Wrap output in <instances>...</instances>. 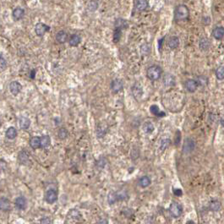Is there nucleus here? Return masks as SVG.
<instances>
[{"mask_svg":"<svg viewBox=\"0 0 224 224\" xmlns=\"http://www.w3.org/2000/svg\"><path fill=\"white\" fill-rule=\"evenodd\" d=\"M190 17V10L184 4L178 5L174 10V18L177 21H184Z\"/></svg>","mask_w":224,"mask_h":224,"instance_id":"1","label":"nucleus"},{"mask_svg":"<svg viewBox=\"0 0 224 224\" xmlns=\"http://www.w3.org/2000/svg\"><path fill=\"white\" fill-rule=\"evenodd\" d=\"M163 74V69L158 65H152L151 67L147 68L146 71V76L149 80L152 81H156L159 80L160 77L162 76Z\"/></svg>","mask_w":224,"mask_h":224,"instance_id":"2","label":"nucleus"},{"mask_svg":"<svg viewBox=\"0 0 224 224\" xmlns=\"http://www.w3.org/2000/svg\"><path fill=\"white\" fill-rule=\"evenodd\" d=\"M169 212L171 216L174 218L179 217L183 213V206L178 202H173L169 206Z\"/></svg>","mask_w":224,"mask_h":224,"instance_id":"3","label":"nucleus"},{"mask_svg":"<svg viewBox=\"0 0 224 224\" xmlns=\"http://www.w3.org/2000/svg\"><path fill=\"white\" fill-rule=\"evenodd\" d=\"M194 147H195V143L194 141L191 139V138H186L184 142V145H183V152L188 154L191 152L194 151Z\"/></svg>","mask_w":224,"mask_h":224,"instance_id":"4","label":"nucleus"},{"mask_svg":"<svg viewBox=\"0 0 224 224\" xmlns=\"http://www.w3.org/2000/svg\"><path fill=\"white\" fill-rule=\"evenodd\" d=\"M58 200V193L57 191L53 189L48 190L45 194V201L48 204H53Z\"/></svg>","mask_w":224,"mask_h":224,"instance_id":"5","label":"nucleus"},{"mask_svg":"<svg viewBox=\"0 0 224 224\" xmlns=\"http://www.w3.org/2000/svg\"><path fill=\"white\" fill-rule=\"evenodd\" d=\"M81 219V215L80 212L76 209H72L68 212L67 215V220L70 221V222H75Z\"/></svg>","mask_w":224,"mask_h":224,"instance_id":"6","label":"nucleus"},{"mask_svg":"<svg viewBox=\"0 0 224 224\" xmlns=\"http://www.w3.org/2000/svg\"><path fill=\"white\" fill-rule=\"evenodd\" d=\"M163 85L166 87H171L173 86L176 83V80H175V77L173 75L167 73L165 74L163 76Z\"/></svg>","mask_w":224,"mask_h":224,"instance_id":"7","label":"nucleus"},{"mask_svg":"<svg viewBox=\"0 0 224 224\" xmlns=\"http://www.w3.org/2000/svg\"><path fill=\"white\" fill-rule=\"evenodd\" d=\"M131 91H132V94H133L134 97L135 99H140L141 98V96H143V88L141 86V85L140 83H135L134 85L132 88H131Z\"/></svg>","mask_w":224,"mask_h":224,"instance_id":"8","label":"nucleus"},{"mask_svg":"<svg viewBox=\"0 0 224 224\" xmlns=\"http://www.w3.org/2000/svg\"><path fill=\"white\" fill-rule=\"evenodd\" d=\"M49 30L50 27L48 26H47L46 24H43V23H38V24H37L36 27H35L36 34L37 35L38 37H42L47 31H48Z\"/></svg>","mask_w":224,"mask_h":224,"instance_id":"9","label":"nucleus"},{"mask_svg":"<svg viewBox=\"0 0 224 224\" xmlns=\"http://www.w3.org/2000/svg\"><path fill=\"white\" fill-rule=\"evenodd\" d=\"M124 88V81L120 79H115L111 83V90L114 93H118Z\"/></svg>","mask_w":224,"mask_h":224,"instance_id":"10","label":"nucleus"},{"mask_svg":"<svg viewBox=\"0 0 224 224\" xmlns=\"http://www.w3.org/2000/svg\"><path fill=\"white\" fill-rule=\"evenodd\" d=\"M184 86L186 88V90L190 92H194L197 90L198 88V83L195 80H187L184 84Z\"/></svg>","mask_w":224,"mask_h":224,"instance_id":"11","label":"nucleus"},{"mask_svg":"<svg viewBox=\"0 0 224 224\" xmlns=\"http://www.w3.org/2000/svg\"><path fill=\"white\" fill-rule=\"evenodd\" d=\"M21 89H22V86L18 81H12L9 85V91L13 95H18L19 91H21Z\"/></svg>","mask_w":224,"mask_h":224,"instance_id":"12","label":"nucleus"},{"mask_svg":"<svg viewBox=\"0 0 224 224\" xmlns=\"http://www.w3.org/2000/svg\"><path fill=\"white\" fill-rule=\"evenodd\" d=\"M15 206L16 208L19 210H25L26 208V205H27V201L26 199L23 196H19V197L16 198L15 200Z\"/></svg>","mask_w":224,"mask_h":224,"instance_id":"13","label":"nucleus"},{"mask_svg":"<svg viewBox=\"0 0 224 224\" xmlns=\"http://www.w3.org/2000/svg\"><path fill=\"white\" fill-rule=\"evenodd\" d=\"M29 159H30V156L26 151H21L19 152V156H18L19 163H21L22 165H26L29 163Z\"/></svg>","mask_w":224,"mask_h":224,"instance_id":"14","label":"nucleus"},{"mask_svg":"<svg viewBox=\"0 0 224 224\" xmlns=\"http://www.w3.org/2000/svg\"><path fill=\"white\" fill-rule=\"evenodd\" d=\"M213 37L217 40H222L224 37V28L222 26L215 27L212 30Z\"/></svg>","mask_w":224,"mask_h":224,"instance_id":"15","label":"nucleus"},{"mask_svg":"<svg viewBox=\"0 0 224 224\" xmlns=\"http://www.w3.org/2000/svg\"><path fill=\"white\" fill-rule=\"evenodd\" d=\"M148 7L147 0H136L135 2V9L137 11H144Z\"/></svg>","mask_w":224,"mask_h":224,"instance_id":"16","label":"nucleus"},{"mask_svg":"<svg viewBox=\"0 0 224 224\" xmlns=\"http://www.w3.org/2000/svg\"><path fill=\"white\" fill-rule=\"evenodd\" d=\"M56 40L58 43H61V44L65 43L68 40V34L64 30H60L56 35Z\"/></svg>","mask_w":224,"mask_h":224,"instance_id":"17","label":"nucleus"},{"mask_svg":"<svg viewBox=\"0 0 224 224\" xmlns=\"http://www.w3.org/2000/svg\"><path fill=\"white\" fill-rule=\"evenodd\" d=\"M167 45L169 47V48L171 49H176L179 46V39L178 37H171L168 40V42H167Z\"/></svg>","mask_w":224,"mask_h":224,"instance_id":"18","label":"nucleus"},{"mask_svg":"<svg viewBox=\"0 0 224 224\" xmlns=\"http://www.w3.org/2000/svg\"><path fill=\"white\" fill-rule=\"evenodd\" d=\"M24 15H25V11L21 8H16L15 9H14V11L12 13L13 19L15 20H19V19H22Z\"/></svg>","mask_w":224,"mask_h":224,"instance_id":"19","label":"nucleus"},{"mask_svg":"<svg viewBox=\"0 0 224 224\" xmlns=\"http://www.w3.org/2000/svg\"><path fill=\"white\" fill-rule=\"evenodd\" d=\"M80 42H81V37L77 34L72 35L68 40V43L71 47H77L80 44Z\"/></svg>","mask_w":224,"mask_h":224,"instance_id":"20","label":"nucleus"},{"mask_svg":"<svg viewBox=\"0 0 224 224\" xmlns=\"http://www.w3.org/2000/svg\"><path fill=\"white\" fill-rule=\"evenodd\" d=\"M150 112L152 113V114H154L156 117H159V118H162V117H164L166 114L160 111V108L158 107V106L156 105H152L150 107Z\"/></svg>","mask_w":224,"mask_h":224,"instance_id":"21","label":"nucleus"},{"mask_svg":"<svg viewBox=\"0 0 224 224\" xmlns=\"http://www.w3.org/2000/svg\"><path fill=\"white\" fill-rule=\"evenodd\" d=\"M210 46H211V42L207 38L202 37L199 42V47L202 51H206V50L209 49Z\"/></svg>","mask_w":224,"mask_h":224,"instance_id":"22","label":"nucleus"},{"mask_svg":"<svg viewBox=\"0 0 224 224\" xmlns=\"http://www.w3.org/2000/svg\"><path fill=\"white\" fill-rule=\"evenodd\" d=\"M19 128L22 129H29L30 125V120L26 117H22L19 118Z\"/></svg>","mask_w":224,"mask_h":224,"instance_id":"23","label":"nucleus"},{"mask_svg":"<svg viewBox=\"0 0 224 224\" xmlns=\"http://www.w3.org/2000/svg\"><path fill=\"white\" fill-rule=\"evenodd\" d=\"M10 209V202L7 198H1L0 199V210L1 211H9Z\"/></svg>","mask_w":224,"mask_h":224,"instance_id":"24","label":"nucleus"},{"mask_svg":"<svg viewBox=\"0 0 224 224\" xmlns=\"http://www.w3.org/2000/svg\"><path fill=\"white\" fill-rule=\"evenodd\" d=\"M40 144L42 148H47L51 144V139L49 135H43L40 138Z\"/></svg>","mask_w":224,"mask_h":224,"instance_id":"25","label":"nucleus"},{"mask_svg":"<svg viewBox=\"0 0 224 224\" xmlns=\"http://www.w3.org/2000/svg\"><path fill=\"white\" fill-rule=\"evenodd\" d=\"M30 147L32 149H34V150L40 148V146H41V144H40V137H32L30 140Z\"/></svg>","mask_w":224,"mask_h":224,"instance_id":"26","label":"nucleus"},{"mask_svg":"<svg viewBox=\"0 0 224 224\" xmlns=\"http://www.w3.org/2000/svg\"><path fill=\"white\" fill-rule=\"evenodd\" d=\"M115 194H116V197H117L118 201H124V200H127L129 198L128 193L124 190H118L117 192H115Z\"/></svg>","mask_w":224,"mask_h":224,"instance_id":"27","label":"nucleus"},{"mask_svg":"<svg viewBox=\"0 0 224 224\" xmlns=\"http://www.w3.org/2000/svg\"><path fill=\"white\" fill-rule=\"evenodd\" d=\"M154 129H155V127L152 122H145L143 125V130L145 134H152L154 131Z\"/></svg>","mask_w":224,"mask_h":224,"instance_id":"28","label":"nucleus"},{"mask_svg":"<svg viewBox=\"0 0 224 224\" xmlns=\"http://www.w3.org/2000/svg\"><path fill=\"white\" fill-rule=\"evenodd\" d=\"M17 136V130L14 127H9L6 131V137L9 140H14Z\"/></svg>","mask_w":224,"mask_h":224,"instance_id":"29","label":"nucleus"},{"mask_svg":"<svg viewBox=\"0 0 224 224\" xmlns=\"http://www.w3.org/2000/svg\"><path fill=\"white\" fill-rule=\"evenodd\" d=\"M128 27V23L125 19H118L115 21V28H118L120 30L125 29Z\"/></svg>","mask_w":224,"mask_h":224,"instance_id":"30","label":"nucleus"},{"mask_svg":"<svg viewBox=\"0 0 224 224\" xmlns=\"http://www.w3.org/2000/svg\"><path fill=\"white\" fill-rule=\"evenodd\" d=\"M151 179L149 178L148 176H143V177H141L140 180H139V184L141 185V187L142 188H146V187H148L150 184H151Z\"/></svg>","mask_w":224,"mask_h":224,"instance_id":"31","label":"nucleus"},{"mask_svg":"<svg viewBox=\"0 0 224 224\" xmlns=\"http://www.w3.org/2000/svg\"><path fill=\"white\" fill-rule=\"evenodd\" d=\"M209 207L211 211L217 212L221 209V202L219 201H212L210 202Z\"/></svg>","mask_w":224,"mask_h":224,"instance_id":"32","label":"nucleus"},{"mask_svg":"<svg viewBox=\"0 0 224 224\" xmlns=\"http://www.w3.org/2000/svg\"><path fill=\"white\" fill-rule=\"evenodd\" d=\"M196 81H197L198 86H205L208 85V82H209L208 78H207L206 76L204 75L198 76L197 80H196Z\"/></svg>","mask_w":224,"mask_h":224,"instance_id":"33","label":"nucleus"},{"mask_svg":"<svg viewBox=\"0 0 224 224\" xmlns=\"http://www.w3.org/2000/svg\"><path fill=\"white\" fill-rule=\"evenodd\" d=\"M107 133V128L105 126L100 125L98 128L96 129V135L98 138H103Z\"/></svg>","mask_w":224,"mask_h":224,"instance_id":"34","label":"nucleus"},{"mask_svg":"<svg viewBox=\"0 0 224 224\" xmlns=\"http://www.w3.org/2000/svg\"><path fill=\"white\" fill-rule=\"evenodd\" d=\"M68 130L65 129V128H61V129H59L58 133V136L59 139H61V140H65V139H66V138L68 137Z\"/></svg>","mask_w":224,"mask_h":224,"instance_id":"35","label":"nucleus"},{"mask_svg":"<svg viewBox=\"0 0 224 224\" xmlns=\"http://www.w3.org/2000/svg\"><path fill=\"white\" fill-rule=\"evenodd\" d=\"M216 76L217 80H222L224 79V68L223 66H220L217 68L216 70Z\"/></svg>","mask_w":224,"mask_h":224,"instance_id":"36","label":"nucleus"},{"mask_svg":"<svg viewBox=\"0 0 224 224\" xmlns=\"http://www.w3.org/2000/svg\"><path fill=\"white\" fill-rule=\"evenodd\" d=\"M117 201H118V200H117V197H116L115 193H114V192L109 193L108 195H107V202H108V204H109V205H114V204H115Z\"/></svg>","mask_w":224,"mask_h":224,"instance_id":"37","label":"nucleus"},{"mask_svg":"<svg viewBox=\"0 0 224 224\" xmlns=\"http://www.w3.org/2000/svg\"><path fill=\"white\" fill-rule=\"evenodd\" d=\"M121 34H122V30H120V29H118V28H115V30H114V42H118V41L120 40Z\"/></svg>","mask_w":224,"mask_h":224,"instance_id":"38","label":"nucleus"},{"mask_svg":"<svg viewBox=\"0 0 224 224\" xmlns=\"http://www.w3.org/2000/svg\"><path fill=\"white\" fill-rule=\"evenodd\" d=\"M170 144H171V141L169 139H164V140H163L162 142H161V145H160L161 150L162 151H165L169 146Z\"/></svg>","mask_w":224,"mask_h":224,"instance_id":"39","label":"nucleus"},{"mask_svg":"<svg viewBox=\"0 0 224 224\" xmlns=\"http://www.w3.org/2000/svg\"><path fill=\"white\" fill-rule=\"evenodd\" d=\"M87 8L90 11H95L96 9L98 8V4H97V2H96V1H91V2L88 4Z\"/></svg>","mask_w":224,"mask_h":224,"instance_id":"40","label":"nucleus"},{"mask_svg":"<svg viewBox=\"0 0 224 224\" xmlns=\"http://www.w3.org/2000/svg\"><path fill=\"white\" fill-rule=\"evenodd\" d=\"M105 164H106V159H105V157H101L96 162V167H98V168L103 169V167H105Z\"/></svg>","mask_w":224,"mask_h":224,"instance_id":"41","label":"nucleus"},{"mask_svg":"<svg viewBox=\"0 0 224 224\" xmlns=\"http://www.w3.org/2000/svg\"><path fill=\"white\" fill-rule=\"evenodd\" d=\"M7 68V62L4 58L0 56V71H4Z\"/></svg>","mask_w":224,"mask_h":224,"instance_id":"42","label":"nucleus"},{"mask_svg":"<svg viewBox=\"0 0 224 224\" xmlns=\"http://www.w3.org/2000/svg\"><path fill=\"white\" fill-rule=\"evenodd\" d=\"M180 141H181V133H180V131H179V130H177L176 135H175V141H174L175 145H179Z\"/></svg>","mask_w":224,"mask_h":224,"instance_id":"43","label":"nucleus"},{"mask_svg":"<svg viewBox=\"0 0 224 224\" xmlns=\"http://www.w3.org/2000/svg\"><path fill=\"white\" fill-rule=\"evenodd\" d=\"M7 163L4 161V160H0V172L1 173H3L6 170V168H7Z\"/></svg>","mask_w":224,"mask_h":224,"instance_id":"44","label":"nucleus"},{"mask_svg":"<svg viewBox=\"0 0 224 224\" xmlns=\"http://www.w3.org/2000/svg\"><path fill=\"white\" fill-rule=\"evenodd\" d=\"M173 194L176 196H181L183 194V191L180 189H173Z\"/></svg>","mask_w":224,"mask_h":224,"instance_id":"45","label":"nucleus"},{"mask_svg":"<svg viewBox=\"0 0 224 224\" xmlns=\"http://www.w3.org/2000/svg\"><path fill=\"white\" fill-rule=\"evenodd\" d=\"M41 223H52V221L49 217H43L41 220Z\"/></svg>","mask_w":224,"mask_h":224,"instance_id":"46","label":"nucleus"},{"mask_svg":"<svg viewBox=\"0 0 224 224\" xmlns=\"http://www.w3.org/2000/svg\"><path fill=\"white\" fill-rule=\"evenodd\" d=\"M35 75H36V70L35 69H32L31 70V73H30V78L31 79H34L35 78Z\"/></svg>","mask_w":224,"mask_h":224,"instance_id":"47","label":"nucleus"},{"mask_svg":"<svg viewBox=\"0 0 224 224\" xmlns=\"http://www.w3.org/2000/svg\"><path fill=\"white\" fill-rule=\"evenodd\" d=\"M97 223H108V222L106 219H101V220L97 221Z\"/></svg>","mask_w":224,"mask_h":224,"instance_id":"48","label":"nucleus"},{"mask_svg":"<svg viewBox=\"0 0 224 224\" xmlns=\"http://www.w3.org/2000/svg\"><path fill=\"white\" fill-rule=\"evenodd\" d=\"M221 124L223 126V119L222 118H221Z\"/></svg>","mask_w":224,"mask_h":224,"instance_id":"49","label":"nucleus"}]
</instances>
